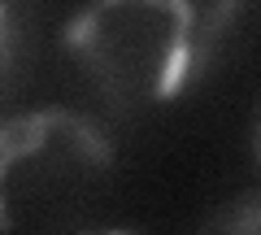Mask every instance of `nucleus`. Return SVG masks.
<instances>
[{
    "instance_id": "4",
    "label": "nucleus",
    "mask_w": 261,
    "mask_h": 235,
    "mask_svg": "<svg viewBox=\"0 0 261 235\" xmlns=\"http://www.w3.org/2000/svg\"><path fill=\"white\" fill-rule=\"evenodd\" d=\"M92 235H135V231H92Z\"/></svg>"
},
{
    "instance_id": "2",
    "label": "nucleus",
    "mask_w": 261,
    "mask_h": 235,
    "mask_svg": "<svg viewBox=\"0 0 261 235\" xmlns=\"http://www.w3.org/2000/svg\"><path fill=\"white\" fill-rule=\"evenodd\" d=\"M113 140L65 105L0 118V235H57L92 209L113 174Z\"/></svg>"
},
{
    "instance_id": "1",
    "label": "nucleus",
    "mask_w": 261,
    "mask_h": 235,
    "mask_svg": "<svg viewBox=\"0 0 261 235\" xmlns=\"http://www.w3.org/2000/svg\"><path fill=\"white\" fill-rule=\"evenodd\" d=\"M240 9L244 0H83L61 48L105 100L166 105L200 83Z\"/></svg>"
},
{
    "instance_id": "3",
    "label": "nucleus",
    "mask_w": 261,
    "mask_h": 235,
    "mask_svg": "<svg viewBox=\"0 0 261 235\" xmlns=\"http://www.w3.org/2000/svg\"><path fill=\"white\" fill-rule=\"evenodd\" d=\"M31 22H35L31 0H0V96L18 83L31 57Z\"/></svg>"
}]
</instances>
